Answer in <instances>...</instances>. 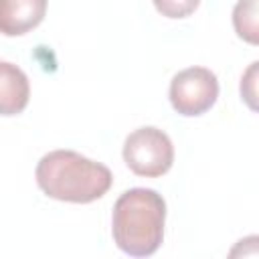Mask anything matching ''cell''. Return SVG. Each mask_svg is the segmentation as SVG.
<instances>
[{
	"label": "cell",
	"mask_w": 259,
	"mask_h": 259,
	"mask_svg": "<svg viewBox=\"0 0 259 259\" xmlns=\"http://www.w3.org/2000/svg\"><path fill=\"white\" fill-rule=\"evenodd\" d=\"M38 188L55 200L87 204L101 198L113 182L111 170L73 150L45 154L34 170Z\"/></svg>",
	"instance_id": "1"
},
{
	"label": "cell",
	"mask_w": 259,
	"mask_h": 259,
	"mask_svg": "<svg viewBox=\"0 0 259 259\" xmlns=\"http://www.w3.org/2000/svg\"><path fill=\"white\" fill-rule=\"evenodd\" d=\"M166 202L152 188H130L113 204L111 233L115 245L132 257H150L164 239Z\"/></svg>",
	"instance_id": "2"
},
{
	"label": "cell",
	"mask_w": 259,
	"mask_h": 259,
	"mask_svg": "<svg viewBox=\"0 0 259 259\" xmlns=\"http://www.w3.org/2000/svg\"><path fill=\"white\" fill-rule=\"evenodd\" d=\"M123 162L138 176L160 178L174 164L172 140L154 125L138 127L123 142Z\"/></svg>",
	"instance_id": "3"
},
{
	"label": "cell",
	"mask_w": 259,
	"mask_h": 259,
	"mask_svg": "<svg viewBox=\"0 0 259 259\" xmlns=\"http://www.w3.org/2000/svg\"><path fill=\"white\" fill-rule=\"evenodd\" d=\"M219 97L217 75L206 67H188L170 81V103L176 113L194 117L208 111Z\"/></svg>",
	"instance_id": "4"
},
{
	"label": "cell",
	"mask_w": 259,
	"mask_h": 259,
	"mask_svg": "<svg viewBox=\"0 0 259 259\" xmlns=\"http://www.w3.org/2000/svg\"><path fill=\"white\" fill-rule=\"evenodd\" d=\"M49 0H0V32L20 36L36 28L47 14Z\"/></svg>",
	"instance_id": "5"
},
{
	"label": "cell",
	"mask_w": 259,
	"mask_h": 259,
	"mask_svg": "<svg viewBox=\"0 0 259 259\" xmlns=\"http://www.w3.org/2000/svg\"><path fill=\"white\" fill-rule=\"evenodd\" d=\"M30 83L26 73L6 61H0V115H18L28 105Z\"/></svg>",
	"instance_id": "6"
},
{
	"label": "cell",
	"mask_w": 259,
	"mask_h": 259,
	"mask_svg": "<svg viewBox=\"0 0 259 259\" xmlns=\"http://www.w3.org/2000/svg\"><path fill=\"white\" fill-rule=\"evenodd\" d=\"M233 24L243 40L257 45V0H239L233 10Z\"/></svg>",
	"instance_id": "7"
},
{
	"label": "cell",
	"mask_w": 259,
	"mask_h": 259,
	"mask_svg": "<svg viewBox=\"0 0 259 259\" xmlns=\"http://www.w3.org/2000/svg\"><path fill=\"white\" fill-rule=\"evenodd\" d=\"M200 0H154L156 10L166 18H186L198 8Z\"/></svg>",
	"instance_id": "8"
}]
</instances>
